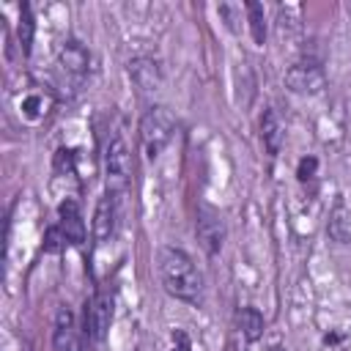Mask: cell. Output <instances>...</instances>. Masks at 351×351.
<instances>
[{"instance_id": "obj_20", "label": "cell", "mask_w": 351, "mask_h": 351, "mask_svg": "<svg viewBox=\"0 0 351 351\" xmlns=\"http://www.w3.org/2000/svg\"><path fill=\"white\" fill-rule=\"evenodd\" d=\"M315 170H318V159L315 156H302L299 159V167H296V178L299 181H310L315 176Z\"/></svg>"}, {"instance_id": "obj_8", "label": "cell", "mask_w": 351, "mask_h": 351, "mask_svg": "<svg viewBox=\"0 0 351 351\" xmlns=\"http://www.w3.org/2000/svg\"><path fill=\"white\" fill-rule=\"evenodd\" d=\"M129 77L140 93H156L162 88V69L154 58H134L129 60Z\"/></svg>"}, {"instance_id": "obj_15", "label": "cell", "mask_w": 351, "mask_h": 351, "mask_svg": "<svg viewBox=\"0 0 351 351\" xmlns=\"http://www.w3.org/2000/svg\"><path fill=\"white\" fill-rule=\"evenodd\" d=\"M244 11H247V22H250V33H252V41L258 47L266 44V14H263V5L258 0H247L244 3Z\"/></svg>"}, {"instance_id": "obj_2", "label": "cell", "mask_w": 351, "mask_h": 351, "mask_svg": "<svg viewBox=\"0 0 351 351\" xmlns=\"http://www.w3.org/2000/svg\"><path fill=\"white\" fill-rule=\"evenodd\" d=\"M173 132H176V118H173V112H170L167 107H162V104L148 107V110L143 112V118H140V143H143L145 156H148V159H156V156L165 151V145L170 143Z\"/></svg>"}, {"instance_id": "obj_21", "label": "cell", "mask_w": 351, "mask_h": 351, "mask_svg": "<svg viewBox=\"0 0 351 351\" xmlns=\"http://www.w3.org/2000/svg\"><path fill=\"white\" fill-rule=\"evenodd\" d=\"M233 11H236V8H233V5H228V3H222V5L217 8V14H219V16H225V25H228L230 30H236V16H233Z\"/></svg>"}, {"instance_id": "obj_9", "label": "cell", "mask_w": 351, "mask_h": 351, "mask_svg": "<svg viewBox=\"0 0 351 351\" xmlns=\"http://www.w3.org/2000/svg\"><path fill=\"white\" fill-rule=\"evenodd\" d=\"M58 63H60V69H63L66 74L82 77V74L88 71L90 55H88V49H85L82 41H77V38H66V41L60 44V49H58Z\"/></svg>"}, {"instance_id": "obj_17", "label": "cell", "mask_w": 351, "mask_h": 351, "mask_svg": "<svg viewBox=\"0 0 351 351\" xmlns=\"http://www.w3.org/2000/svg\"><path fill=\"white\" fill-rule=\"evenodd\" d=\"M66 244V233L60 230V225H49L44 230V252H60Z\"/></svg>"}, {"instance_id": "obj_11", "label": "cell", "mask_w": 351, "mask_h": 351, "mask_svg": "<svg viewBox=\"0 0 351 351\" xmlns=\"http://www.w3.org/2000/svg\"><path fill=\"white\" fill-rule=\"evenodd\" d=\"M52 348L55 351H82L80 335L74 329V318L69 307L58 310V324H55V335H52Z\"/></svg>"}, {"instance_id": "obj_5", "label": "cell", "mask_w": 351, "mask_h": 351, "mask_svg": "<svg viewBox=\"0 0 351 351\" xmlns=\"http://www.w3.org/2000/svg\"><path fill=\"white\" fill-rule=\"evenodd\" d=\"M285 85L293 90V93H302V96H315L326 88V74H324V66L318 60H299L293 66H288L285 71Z\"/></svg>"}, {"instance_id": "obj_4", "label": "cell", "mask_w": 351, "mask_h": 351, "mask_svg": "<svg viewBox=\"0 0 351 351\" xmlns=\"http://www.w3.org/2000/svg\"><path fill=\"white\" fill-rule=\"evenodd\" d=\"M112 296L107 291H96L88 302H85V313H82V329L93 343H101L110 332L112 324Z\"/></svg>"}, {"instance_id": "obj_14", "label": "cell", "mask_w": 351, "mask_h": 351, "mask_svg": "<svg viewBox=\"0 0 351 351\" xmlns=\"http://www.w3.org/2000/svg\"><path fill=\"white\" fill-rule=\"evenodd\" d=\"M236 324H239V329H241V335L250 340V343H255V340H261V335H263V315L255 310V307H241L239 313H236Z\"/></svg>"}, {"instance_id": "obj_22", "label": "cell", "mask_w": 351, "mask_h": 351, "mask_svg": "<svg viewBox=\"0 0 351 351\" xmlns=\"http://www.w3.org/2000/svg\"><path fill=\"white\" fill-rule=\"evenodd\" d=\"M173 337H176V340H178V348H176V346H173V351H189V337H186V335H184V332H176V335H173Z\"/></svg>"}, {"instance_id": "obj_3", "label": "cell", "mask_w": 351, "mask_h": 351, "mask_svg": "<svg viewBox=\"0 0 351 351\" xmlns=\"http://www.w3.org/2000/svg\"><path fill=\"white\" fill-rule=\"evenodd\" d=\"M104 181H107V195H112V197H121L129 189L132 154L121 134H112L104 145Z\"/></svg>"}, {"instance_id": "obj_19", "label": "cell", "mask_w": 351, "mask_h": 351, "mask_svg": "<svg viewBox=\"0 0 351 351\" xmlns=\"http://www.w3.org/2000/svg\"><path fill=\"white\" fill-rule=\"evenodd\" d=\"M47 104H44V99L38 96V93H33V96H27L25 101H22V112L27 115V118H38V115H44L47 110H44Z\"/></svg>"}, {"instance_id": "obj_18", "label": "cell", "mask_w": 351, "mask_h": 351, "mask_svg": "<svg viewBox=\"0 0 351 351\" xmlns=\"http://www.w3.org/2000/svg\"><path fill=\"white\" fill-rule=\"evenodd\" d=\"M55 173H58V176H71V173H74V151L60 148V151L55 154Z\"/></svg>"}, {"instance_id": "obj_10", "label": "cell", "mask_w": 351, "mask_h": 351, "mask_svg": "<svg viewBox=\"0 0 351 351\" xmlns=\"http://www.w3.org/2000/svg\"><path fill=\"white\" fill-rule=\"evenodd\" d=\"M58 214H60V230L66 233V241L69 244H82L85 241V222L80 217V206L74 197H66L60 206H58Z\"/></svg>"}, {"instance_id": "obj_23", "label": "cell", "mask_w": 351, "mask_h": 351, "mask_svg": "<svg viewBox=\"0 0 351 351\" xmlns=\"http://www.w3.org/2000/svg\"><path fill=\"white\" fill-rule=\"evenodd\" d=\"M269 351H285V348H282V346H271Z\"/></svg>"}, {"instance_id": "obj_12", "label": "cell", "mask_w": 351, "mask_h": 351, "mask_svg": "<svg viewBox=\"0 0 351 351\" xmlns=\"http://www.w3.org/2000/svg\"><path fill=\"white\" fill-rule=\"evenodd\" d=\"M326 236L337 244H348L351 241V211L346 208L343 200H337L329 211V222H326Z\"/></svg>"}, {"instance_id": "obj_16", "label": "cell", "mask_w": 351, "mask_h": 351, "mask_svg": "<svg viewBox=\"0 0 351 351\" xmlns=\"http://www.w3.org/2000/svg\"><path fill=\"white\" fill-rule=\"evenodd\" d=\"M33 36H36V19L27 3H22L19 8V25H16V38H19V49L22 55H30L33 49Z\"/></svg>"}, {"instance_id": "obj_13", "label": "cell", "mask_w": 351, "mask_h": 351, "mask_svg": "<svg viewBox=\"0 0 351 351\" xmlns=\"http://www.w3.org/2000/svg\"><path fill=\"white\" fill-rule=\"evenodd\" d=\"M261 137H263V145L271 156L280 154V145H282V123L277 118L274 110H266L263 118H261Z\"/></svg>"}, {"instance_id": "obj_6", "label": "cell", "mask_w": 351, "mask_h": 351, "mask_svg": "<svg viewBox=\"0 0 351 351\" xmlns=\"http://www.w3.org/2000/svg\"><path fill=\"white\" fill-rule=\"evenodd\" d=\"M197 241L206 255H217L225 244V222L214 208H200L197 211V225H195Z\"/></svg>"}, {"instance_id": "obj_7", "label": "cell", "mask_w": 351, "mask_h": 351, "mask_svg": "<svg viewBox=\"0 0 351 351\" xmlns=\"http://www.w3.org/2000/svg\"><path fill=\"white\" fill-rule=\"evenodd\" d=\"M115 225H118V197L104 195V197H99L96 211H93V239L99 244L110 241L115 233Z\"/></svg>"}, {"instance_id": "obj_1", "label": "cell", "mask_w": 351, "mask_h": 351, "mask_svg": "<svg viewBox=\"0 0 351 351\" xmlns=\"http://www.w3.org/2000/svg\"><path fill=\"white\" fill-rule=\"evenodd\" d=\"M159 277L165 291L181 302H197L203 293V274L181 247L159 250Z\"/></svg>"}]
</instances>
